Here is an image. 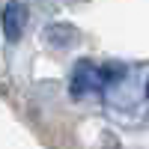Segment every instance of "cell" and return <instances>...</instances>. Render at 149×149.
<instances>
[{"label": "cell", "mask_w": 149, "mask_h": 149, "mask_svg": "<svg viewBox=\"0 0 149 149\" xmlns=\"http://www.w3.org/2000/svg\"><path fill=\"white\" fill-rule=\"evenodd\" d=\"M24 24H27V6L12 0V3L3 6V33L9 42H18L24 33Z\"/></svg>", "instance_id": "6da1fadb"}]
</instances>
